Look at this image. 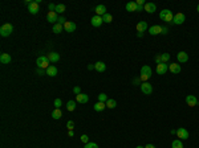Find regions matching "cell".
<instances>
[{"instance_id":"cell-40","label":"cell","mask_w":199,"mask_h":148,"mask_svg":"<svg viewBox=\"0 0 199 148\" xmlns=\"http://www.w3.org/2000/svg\"><path fill=\"white\" fill-rule=\"evenodd\" d=\"M84 148H98V145L96 144V143H88V144H85V147Z\"/></svg>"},{"instance_id":"cell-44","label":"cell","mask_w":199,"mask_h":148,"mask_svg":"<svg viewBox=\"0 0 199 148\" xmlns=\"http://www.w3.org/2000/svg\"><path fill=\"white\" fill-rule=\"evenodd\" d=\"M57 23H59V24H61V25H64V24H65L66 23V20H65V17H59V20H57Z\"/></svg>"},{"instance_id":"cell-6","label":"cell","mask_w":199,"mask_h":148,"mask_svg":"<svg viewBox=\"0 0 199 148\" xmlns=\"http://www.w3.org/2000/svg\"><path fill=\"white\" fill-rule=\"evenodd\" d=\"M186 21V16L183 15V13H177V15H174V19H173V23L174 24H177V25H182L183 23Z\"/></svg>"},{"instance_id":"cell-39","label":"cell","mask_w":199,"mask_h":148,"mask_svg":"<svg viewBox=\"0 0 199 148\" xmlns=\"http://www.w3.org/2000/svg\"><path fill=\"white\" fill-rule=\"evenodd\" d=\"M36 73H37L39 76H44V74H47V69H40V68H37Z\"/></svg>"},{"instance_id":"cell-37","label":"cell","mask_w":199,"mask_h":148,"mask_svg":"<svg viewBox=\"0 0 199 148\" xmlns=\"http://www.w3.org/2000/svg\"><path fill=\"white\" fill-rule=\"evenodd\" d=\"M73 127H75V123L72 122V120H68V123H66V128H68L69 131H73Z\"/></svg>"},{"instance_id":"cell-21","label":"cell","mask_w":199,"mask_h":148,"mask_svg":"<svg viewBox=\"0 0 199 148\" xmlns=\"http://www.w3.org/2000/svg\"><path fill=\"white\" fill-rule=\"evenodd\" d=\"M167 63H159V65H157V73L158 74H166L167 73Z\"/></svg>"},{"instance_id":"cell-17","label":"cell","mask_w":199,"mask_h":148,"mask_svg":"<svg viewBox=\"0 0 199 148\" xmlns=\"http://www.w3.org/2000/svg\"><path fill=\"white\" fill-rule=\"evenodd\" d=\"M161 32H162V27L159 25H153L149 28V33L151 36H155V35H161Z\"/></svg>"},{"instance_id":"cell-49","label":"cell","mask_w":199,"mask_h":148,"mask_svg":"<svg viewBox=\"0 0 199 148\" xmlns=\"http://www.w3.org/2000/svg\"><path fill=\"white\" fill-rule=\"evenodd\" d=\"M145 148H155V145L154 144H146L145 145Z\"/></svg>"},{"instance_id":"cell-53","label":"cell","mask_w":199,"mask_h":148,"mask_svg":"<svg viewBox=\"0 0 199 148\" xmlns=\"http://www.w3.org/2000/svg\"><path fill=\"white\" fill-rule=\"evenodd\" d=\"M171 134H173V135H177V130H171Z\"/></svg>"},{"instance_id":"cell-30","label":"cell","mask_w":199,"mask_h":148,"mask_svg":"<svg viewBox=\"0 0 199 148\" xmlns=\"http://www.w3.org/2000/svg\"><path fill=\"white\" fill-rule=\"evenodd\" d=\"M66 110L68 111H75L76 110V101H69L66 103Z\"/></svg>"},{"instance_id":"cell-38","label":"cell","mask_w":199,"mask_h":148,"mask_svg":"<svg viewBox=\"0 0 199 148\" xmlns=\"http://www.w3.org/2000/svg\"><path fill=\"white\" fill-rule=\"evenodd\" d=\"M81 142L82 143H85V144H88V143H89V136L88 135H81Z\"/></svg>"},{"instance_id":"cell-45","label":"cell","mask_w":199,"mask_h":148,"mask_svg":"<svg viewBox=\"0 0 199 148\" xmlns=\"http://www.w3.org/2000/svg\"><path fill=\"white\" fill-rule=\"evenodd\" d=\"M133 83H134V85H140V86H141V83H142V82H141V78H140V77H138V78H134V79H133Z\"/></svg>"},{"instance_id":"cell-28","label":"cell","mask_w":199,"mask_h":148,"mask_svg":"<svg viewBox=\"0 0 199 148\" xmlns=\"http://www.w3.org/2000/svg\"><path fill=\"white\" fill-rule=\"evenodd\" d=\"M171 148H183V143L180 139H175L174 142L171 143Z\"/></svg>"},{"instance_id":"cell-48","label":"cell","mask_w":199,"mask_h":148,"mask_svg":"<svg viewBox=\"0 0 199 148\" xmlns=\"http://www.w3.org/2000/svg\"><path fill=\"white\" fill-rule=\"evenodd\" d=\"M135 3L140 4V5H145V4H146L145 1H143V0H135Z\"/></svg>"},{"instance_id":"cell-14","label":"cell","mask_w":199,"mask_h":148,"mask_svg":"<svg viewBox=\"0 0 199 148\" xmlns=\"http://www.w3.org/2000/svg\"><path fill=\"white\" fill-rule=\"evenodd\" d=\"M143 10L146 11L147 13H154L157 11V5L154 3H146L143 5Z\"/></svg>"},{"instance_id":"cell-13","label":"cell","mask_w":199,"mask_h":148,"mask_svg":"<svg viewBox=\"0 0 199 148\" xmlns=\"http://www.w3.org/2000/svg\"><path fill=\"white\" fill-rule=\"evenodd\" d=\"M177 58H178V62L184 63L189 61V54H187L186 52H179V53L177 54Z\"/></svg>"},{"instance_id":"cell-24","label":"cell","mask_w":199,"mask_h":148,"mask_svg":"<svg viewBox=\"0 0 199 148\" xmlns=\"http://www.w3.org/2000/svg\"><path fill=\"white\" fill-rule=\"evenodd\" d=\"M0 62L1 63H10L11 62V56L8 53H1L0 54Z\"/></svg>"},{"instance_id":"cell-51","label":"cell","mask_w":199,"mask_h":148,"mask_svg":"<svg viewBox=\"0 0 199 148\" xmlns=\"http://www.w3.org/2000/svg\"><path fill=\"white\" fill-rule=\"evenodd\" d=\"M137 36H138V37H143V33H142V32H138V33H137Z\"/></svg>"},{"instance_id":"cell-15","label":"cell","mask_w":199,"mask_h":148,"mask_svg":"<svg viewBox=\"0 0 199 148\" xmlns=\"http://www.w3.org/2000/svg\"><path fill=\"white\" fill-rule=\"evenodd\" d=\"M94 11H96V15L97 16H101V17H102L105 13H108V12H106V7L104 5V4H100V5H97L96 8H94Z\"/></svg>"},{"instance_id":"cell-41","label":"cell","mask_w":199,"mask_h":148,"mask_svg":"<svg viewBox=\"0 0 199 148\" xmlns=\"http://www.w3.org/2000/svg\"><path fill=\"white\" fill-rule=\"evenodd\" d=\"M73 93H75L76 95L81 94V87H80V86H75V87H73Z\"/></svg>"},{"instance_id":"cell-52","label":"cell","mask_w":199,"mask_h":148,"mask_svg":"<svg viewBox=\"0 0 199 148\" xmlns=\"http://www.w3.org/2000/svg\"><path fill=\"white\" fill-rule=\"evenodd\" d=\"M88 69H89V70L94 69V65H88Z\"/></svg>"},{"instance_id":"cell-34","label":"cell","mask_w":199,"mask_h":148,"mask_svg":"<svg viewBox=\"0 0 199 148\" xmlns=\"http://www.w3.org/2000/svg\"><path fill=\"white\" fill-rule=\"evenodd\" d=\"M55 12H56V13H62V12H65V5H64V4H57V5H56V10H55Z\"/></svg>"},{"instance_id":"cell-19","label":"cell","mask_w":199,"mask_h":148,"mask_svg":"<svg viewBox=\"0 0 199 148\" xmlns=\"http://www.w3.org/2000/svg\"><path fill=\"white\" fill-rule=\"evenodd\" d=\"M135 28H137V32H146L147 29H149V27H147V23L146 21H140L137 24V25H135Z\"/></svg>"},{"instance_id":"cell-8","label":"cell","mask_w":199,"mask_h":148,"mask_svg":"<svg viewBox=\"0 0 199 148\" xmlns=\"http://www.w3.org/2000/svg\"><path fill=\"white\" fill-rule=\"evenodd\" d=\"M90 23H92V25L93 27H96V28H98V27H101L102 25V23H104V20H102V17L101 16H93L92 17V20H90Z\"/></svg>"},{"instance_id":"cell-54","label":"cell","mask_w":199,"mask_h":148,"mask_svg":"<svg viewBox=\"0 0 199 148\" xmlns=\"http://www.w3.org/2000/svg\"><path fill=\"white\" fill-rule=\"evenodd\" d=\"M135 148H145V147H142V145H138V147H135Z\"/></svg>"},{"instance_id":"cell-4","label":"cell","mask_w":199,"mask_h":148,"mask_svg":"<svg viewBox=\"0 0 199 148\" xmlns=\"http://www.w3.org/2000/svg\"><path fill=\"white\" fill-rule=\"evenodd\" d=\"M159 17H161V20H163V21L170 23L174 19V15H173V12H171L170 10H162L161 13H159Z\"/></svg>"},{"instance_id":"cell-10","label":"cell","mask_w":199,"mask_h":148,"mask_svg":"<svg viewBox=\"0 0 199 148\" xmlns=\"http://www.w3.org/2000/svg\"><path fill=\"white\" fill-rule=\"evenodd\" d=\"M76 24L73 21H66L65 24H64V31L68 32V33H72V32H75L76 31Z\"/></svg>"},{"instance_id":"cell-3","label":"cell","mask_w":199,"mask_h":148,"mask_svg":"<svg viewBox=\"0 0 199 148\" xmlns=\"http://www.w3.org/2000/svg\"><path fill=\"white\" fill-rule=\"evenodd\" d=\"M49 62L50 61L48 60V56H40L37 60H36L37 68H40V69H48V68H49Z\"/></svg>"},{"instance_id":"cell-35","label":"cell","mask_w":199,"mask_h":148,"mask_svg":"<svg viewBox=\"0 0 199 148\" xmlns=\"http://www.w3.org/2000/svg\"><path fill=\"white\" fill-rule=\"evenodd\" d=\"M162 63H167V61L170 60V54L169 53H162Z\"/></svg>"},{"instance_id":"cell-23","label":"cell","mask_w":199,"mask_h":148,"mask_svg":"<svg viewBox=\"0 0 199 148\" xmlns=\"http://www.w3.org/2000/svg\"><path fill=\"white\" fill-rule=\"evenodd\" d=\"M169 70H170L173 74H179L180 73V66H179V63H170V66H169Z\"/></svg>"},{"instance_id":"cell-12","label":"cell","mask_w":199,"mask_h":148,"mask_svg":"<svg viewBox=\"0 0 199 148\" xmlns=\"http://www.w3.org/2000/svg\"><path fill=\"white\" fill-rule=\"evenodd\" d=\"M28 11H29V13H32V15H36V13L40 11L39 4L36 3V1H31V4L28 5Z\"/></svg>"},{"instance_id":"cell-50","label":"cell","mask_w":199,"mask_h":148,"mask_svg":"<svg viewBox=\"0 0 199 148\" xmlns=\"http://www.w3.org/2000/svg\"><path fill=\"white\" fill-rule=\"evenodd\" d=\"M73 135H75V134H73V131H69V132H68V136H69V138H73Z\"/></svg>"},{"instance_id":"cell-32","label":"cell","mask_w":199,"mask_h":148,"mask_svg":"<svg viewBox=\"0 0 199 148\" xmlns=\"http://www.w3.org/2000/svg\"><path fill=\"white\" fill-rule=\"evenodd\" d=\"M115 106H117V102L114 101V99H108V102H106V107L108 108H115Z\"/></svg>"},{"instance_id":"cell-43","label":"cell","mask_w":199,"mask_h":148,"mask_svg":"<svg viewBox=\"0 0 199 148\" xmlns=\"http://www.w3.org/2000/svg\"><path fill=\"white\" fill-rule=\"evenodd\" d=\"M48 8H49V12H55L56 5H55V4H52V3H49V4H48Z\"/></svg>"},{"instance_id":"cell-20","label":"cell","mask_w":199,"mask_h":148,"mask_svg":"<svg viewBox=\"0 0 199 148\" xmlns=\"http://www.w3.org/2000/svg\"><path fill=\"white\" fill-rule=\"evenodd\" d=\"M88 101H89V97L86 94H84V93L76 95V102H78V103H86Z\"/></svg>"},{"instance_id":"cell-55","label":"cell","mask_w":199,"mask_h":148,"mask_svg":"<svg viewBox=\"0 0 199 148\" xmlns=\"http://www.w3.org/2000/svg\"><path fill=\"white\" fill-rule=\"evenodd\" d=\"M196 11H198V12H199V4H198V7H196Z\"/></svg>"},{"instance_id":"cell-7","label":"cell","mask_w":199,"mask_h":148,"mask_svg":"<svg viewBox=\"0 0 199 148\" xmlns=\"http://www.w3.org/2000/svg\"><path fill=\"white\" fill-rule=\"evenodd\" d=\"M177 136L180 140H184V139H189V131H187L184 127H180L177 130Z\"/></svg>"},{"instance_id":"cell-22","label":"cell","mask_w":199,"mask_h":148,"mask_svg":"<svg viewBox=\"0 0 199 148\" xmlns=\"http://www.w3.org/2000/svg\"><path fill=\"white\" fill-rule=\"evenodd\" d=\"M94 69L100 73H104L106 70V65L102 62V61H97V62L94 63Z\"/></svg>"},{"instance_id":"cell-33","label":"cell","mask_w":199,"mask_h":148,"mask_svg":"<svg viewBox=\"0 0 199 148\" xmlns=\"http://www.w3.org/2000/svg\"><path fill=\"white\" fill-rule=\"evenodd\" d=\"M108 95L105 94V93H101V94H98V102H102V103H106L108 102Z\"/></svg>"},{"instance_id":"cell-25","label":"cell","mask_w":199,"mask_h":148,"mask_svg":"<svg viewBox=\"0 0 199 148\" xmlns=\"http://www.w3.org/2000/svg\"><path fill=\"white\" fill-rule=\"evenodd\" d=\"M47 74L49 77H56L57 76V68L53 66V65H50V66L47 69Z\"/></svg>"},{"instance_id":"cell-18","label":"cell","mask_w":199,"mask_h":148,"mask_svg":"<svg viewBox=\"0 0 199 148\" xmlns=\"http://www.w3.org/2000/svg\"><path fill=\"white\" fill-rule=\"evenodd\" d=\"M125 8H126L128 12H137V3L135 1H129V3H126Z\"/></svg>"},{"instance_id":"cell-36","label":"cell","mask_w":199,"mask_h":148,"mask_svg":"<svg viewBox=\"0 0 199 148\" xmlns=\"http://www.w3.org/2000/svg\"><path fill=\"white\" fill-rule=\"evenodd\" d=\"M53 106H55V108H60L62 106V101L60 99V98H56V99H55V103H53Z\"/></svg>"},{"instance_id":"cell-16","label":"cell","mask_w":199,"mask_h":148,"mask_svg":"<svg viewBox=\"0 0 199 148\" xmlns=\"http://www.w3.org/2000/svg\"><path fill=\"white\" fill-rule=\"evenodd\" d=\"M48 60H49L52 63L59 62L60 61V54L56 53V52H50V53H48Z\"/></svg>"},{"instance_id":"cell-47","label":"cell","mask_w":199,"mask_h":148,"mask_svg":"<svg viewBox=\"0 0 199 148\" xmlns=\"http://www.w3.org/2000/svg\"><path fill=\"white\" fill-rule=\"evenodd\" d=\"M142 11H145V10H143V5L137 4V12H142Z\"/></svg>"},{"instance_id":"cell-26","label":"cell","mask_w":199,"mask_h":148,"mask_svg":"<svg viewBox=\"0 0 199 148\" xmlns=\"http://www.w3.org/2000/svg\"><path fill=\"white\" fill-rule=\"evenodd\" d=\"M106 107V103H102V102H97L96 104L93 106V110L100 113V111H104V108Z\"/></svg>"},{"instance_id":"cell-29","label":"cell","mask_w":199,"mask_h":148,"mask_svg":"<svg viewBox=\"0 0 199 148\" xmlns=\"http://www.w3.org/2000/svg\"><path fill=\"white\" fill-rule=\"evenodd\" d=\"M62 29H64V25H61V24H59V23H57V24H55V25H53L52 32H53V33H61Z\"/></svg>"},{"instance_id":"cell-11","label":"cell","mask_w":199,"mask_h":148,"mask_svg":"<svg viewBox=\"0 0 199 148\" xmlns=\"http://www.w3.org/2000/svg\"><path fill=\"white\" fill-rule=\"evenodd\" d=\"M57 20H59V16H57L56 12H48V15H47V21L52 23L53 25H55V24H57Z\"/></svg>"},{"instance_id":"cell-2","label":"cell","mask_w":199,"mask_h":148,"mask_svg":"<svg viewBox=\"0 0 199 148\" xmlns=\"http://www.w3.org/2000/svg\"><path fill=\"white\" fill-rule=\"evenodd\" d=\"M12 32H13V27H12V24H10V23L3 24L1 28H0V35H1V37H8Z\"/></svg>"},{"instance_id":"cell-46","label":"cell","mask_w":199,"mask_h":148,"mask_svg":"<svg viewBox=\"0 0 199 148\" xmlns=\"http://www.w3.org/2000/svg\"><path fill=\"white\" fill-rule=\"evenodd\" d=\"M167 33H169V29L167 28H166V27H162V32H161V35H167Z\"/></svg>"},{"instance_id":"cell-5","label":"cell","mask_w":199,"mask_h":148,"mask_svg":"<svg viewBox=\"0 0 199 148\" xmlns=\"http://www.w3.org/2000/svg\"><path fill=\"white\" fill-rule=\"evenodd\" d=\"M141 91H142L143 94L150 95L153 93V86L150 85L149 82H142V83H141Z\"/></svg>"},{"instance_id":"cell-31","label":"cell","mask_w":199,"mask_h":148,"mask_svg":"<svg viewBox=\"0 0 199 148\" xmlns=\"http://www.w3.org/2000/svg\"><path fill=\"white\" fill-rule=\"evenodd\" d=\"M102 20H104V23H106V24H110V23L113 21V16L110 15V13H105V15L102 16Z\"/></svg>"},{"instance_id":"cell-42","label":"cell","mask_w":199,"mask_h":148,"mask_svg":"<svg viewBox=\"0 0 199 148\" xmlns=\"http://www.w3.org/2000/svg\"><path fill=\"white\" fill-rule=\"evenodd\" d=\"M154 60H155L157 65H159V63H162V56H161V54H157V56H155V58H154Z\"/></svg>"},{"instance_id":"cell-27","label":"cell","mask_w":199,"mask_h":148,"mask_svg":"<svg viewBox=\"0 0 199 148\" xmlns=\"http://www.w3.org/2000/svg\"><path fill=\"white\" fill-rule=\"evenodd\" d=\"M52 118L53 119H60V118H62V111L60 110V108H55V110L52 111Z\"/></svg>"},{"instance_id":"cell-1","label":"cell","mask_w":199,"mask_h":148,"mask_svg":"<svg viewBox=\"0 0 199 148\" xmlns=\"http://www.w3.org/2000/svg\"><path fill=\"white\" fill-rule=\"evenodd\" d=\"M151 68L149 66V65H145V66H142L141 68V76H140V78H141V81L142 82H149V79L151 78Z\"/></svg>"},{"instance_id":"cell-9","label":"cell","mask_w":199,"mask_h":148,"mask_svg":"<svg viewBox=\"0 0 199 148\" xmlns=\"http://www.w3.org/2000/svg\"><path fill=\"white\" fill-rule=\"evenodd\" d=\"M186 103L189 104L190 107H195L198 104V99H196L195 95H187L186 97Z\"/></svg>"}]
</instances>
